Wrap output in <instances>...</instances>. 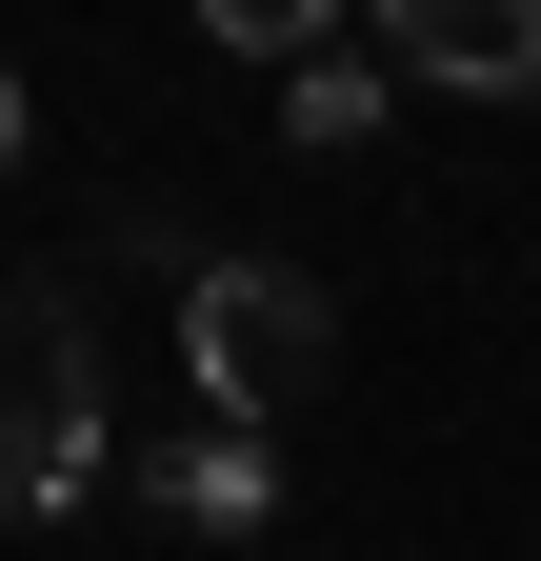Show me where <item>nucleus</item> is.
I'll return each mask as SVG.
<instances>
[{
    "instance_id": "3",
    "label": "nucleus",
    "mask_w": 541,
    "mask_h": 561,
    "mask_svg": "<svg viewBox=\"0 0 541 561\" xmlns=\"http://www.w3.org/2000/svg\"><path fill=\"white\" fill-rule=\"evenodd\" d=\"M361 41L401 81H461V101H541V0H361Z\"/></svg>"
},
{
    "instance_id": "4",
    "label": "nucleus",
    "mask_w": 541,
    "mask_h": 561,
    "mask_svg": "<svg viewBox=\"0 0 541 561\" xmlns=\"http://www.w3.org/2000/svg\"><path fill=\"white\" fill-rule=\"evenodd\" d=\"M161 522H181V541H261V522H281V442H261V421L161 442Z\"/></svg>"
},
{
    "instance_id": "2",
    "label": "nucleus",
    "mask_w": 541,
    "mask_h": 561,
    "mask_svg": "<svg viewBox=\"0 0 541 561\" xmlns=\"http://www.w3.org/2000/svg\"><path fill=\"white\" fill-rule=\"evenodd\" d=\"M181 362H200V421H261L342 362V301H321L301 261H200L181 280Z\"/></svg>"
},
{
    "instance_id": "7",
    "label": "nucleus",
    "mask_w": 541,
    "mask_h": 561,
    "mask_svg": "<svg viewBox=\"0 0 541 561\" xmlns=\"http://www.w3.org/2000/svg\"><path fill=\"white\" fill-rule=\"evenodd\" d=\"M0 181H21V81H0Z\"/></svg>"
},
{
    "instance_id": "1",
    "label": "nucleus",
    "mask_w": 541,
    "mask_h": 561,
    "mask_svg": "<svg viewBox=\"0 0 541 561\" xmlns=\"http://www.w3.org/2000/svg\"><path fill=\"white\" fill-rule=\"evenodd\" d=\"M101 481V321L81 280H0V522H81Z\"/></svg>"
},
{
    "instance_id": "6",
    "label": "nucleus",
    "mask_w": 541,
    "mask_h": 561,
    "mask_svg": "<svg viewBox=\"0 0 541 561\" xmlns=\"http://www.w3.org/2000/svg\"><path fill=\"white\" fill-rule=\"evenodd\" d=\"M200 21H221V60H281V81L321 60V0H200Z\"/></svg>"
},
{
    "instance_id": "5",
    "label": "nucleus",
    "mask_w": 541,
    "mask_h": 561,
    "mask_svg": "<svg viewBox=\"0 0 541 561\" xmlns=\"http://www.w3.org/2000/svg\"><path fill=\"white\" fill-rule=\"evenodd\" d=\"M281 140H301V161H361V140H381V41H321L281 81Z\"/></svg>"
}]
</instances>
